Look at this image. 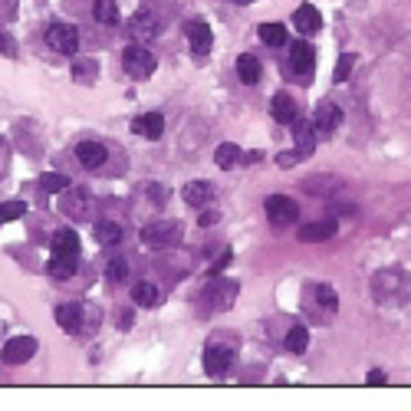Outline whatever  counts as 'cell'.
I'll return each instance as SVG.
<instances>
[{
  "mask_svg": "<svg viewBox=\"0 0 411 411\" xmlns=\"http://www.w3.org/2000/svg\"><path fill=\"white\" fill-rule=\"evenodd\" d=\"M26 214V201L20 197H10V201H0V224H10L17 221V217Z\"/></svg>",
  "mask_w": 411,
  "mask_h": 411,
  "instance_id": "cell-34",
  "label": "cell"
},
{
  "mask_svg": "<svg viewBox=\"0 0 411 411\" xmlns=\"http://www.w3.org/2000/svg\"><path fill=\"white\" fill-rule=\"evenodd\" d=\"M234 293H237V283L217 280V283H211V290H207L204 296H207V303H211V309H231Z\"/></svg>",
  "mask_w": 411,
  "mask_h": 411,
  "instance_id": "cell-19",
  "label": "cell"
},
{
  "mask_svg": "<svg viewBox=\"0 0 411 411\" xmlns=\"http://www.w3.org/2000/svg\"><path fill=\"white\" fill-rule=\"evenodd\" d=\"M368 385H385V372H382V368H372V372H368Z\"/></svg>",
  "mask_w": 411,
  "mask_h": 411,
  "instance_id": "cell-43",
  "label": "cell"
},
{
  "mask_svg": "<svg viewBox=\"0 0 411 411\" xmlns=\"http://www.w3.org/2000/svg\"><path fill=\"white\" fill-rule=\"evenodd\" d=\"M40 188L50 191V194H63V191L69 188V178L66 175H56V172H46V175H40Z\"/></svg>",
  "mask_w": 411,
  "mask_h": 411,
  "instance_id": "cell-35",
  "label": "cell"
},
{
  "mask_svg": "<svg viewBox=\"0 0 411 411\" xmlns=\"http://www.w3.org/2000/svg\"><path fill=\"white\" fill-rule=\"evenodd\" d=\"M231 4H254V0H231Z\"/></svg>",
  "mask_w": 411,
  "mask_h": 411,
  "instance_id": "cell-45",
  "label": "cell"
},
{
  "mask_svg": "<svg viewBox=\"0 0 411 411\" xmlns=\"http://www.w3.org/2000/svg\"><path fill=\"white\" fill-rule=\"evenodd\" d=\"M132 132H142L145 138H162L165 132V119H162V112H148V115H142V119L132 122Z\"/></svg>",
  "mask_w": 411,
  "mask_h": 411,
  "instance_id": "cell-23",
  "label": "cell"
},
{
  "mask_svg": "<svg viewBox=\"0 0 411 411\" xmlns=\"http://www.w3.org/2000/svg\"><path fill=\"white\" fill-rule=\"evenodd\" d=\"M303 158V152H296V148H293V152H280L276 155V165H280V168H296V162H300Z\"/></svg>",
  "mask_w": 411,
  "mask_h": 411,
  "instance_id": "cell-39",
  "label": "cell"
},
{
  "mask_svg": "<svg viewBox=\"0 0 411 411\" xmlns=\"http://www.w3.org/2000/svg\"><path fill=\"white\" fill-rule=\"evenodd\" d=\"M290 66L300 79H309L313 69H316V46L306 43V40H296V43L290 46Z\"/></svg>",
  "mask_w": 411,
  "mask_h": 411,
  "instance_id": "cell-9",
  "label": "cell"
},
{
  "mask_svg": "<svg viewBox=\"0 0 411 411\" xmlns=\"http://www.w3.org/2000/svg\"><path fill=\"white\" fill-rule=\"evenodd\" d=\"M293 142H296V152L313 155L316 152V125L296 115V122H293Z\"/></svg>",
  "mask_w": 411,
  "mask_h": 411,
  "instance_id": "cell-18",
  "label": "cell"
},
{
  "mask_svg": "<svg viewBox=\"0 0 411 411\" xmlns=\"http://www.w3.org/2000/svg\"><path fill=\"white\" fill-rule=\"evenodd\" d=\"M122 234H125V227H122L119 221H99L95 224V240L103 244V247H112V244H122Z\"/></svg>",
  "mask_w": 411,
  "mask_h": 411,
  "instance_id": "cell-26",
  "label": "cell"
},
{
  "mask_svg": "<svg viewBox=\"0 0 411 411\" xmlns=\"http://www.w3.org/2000/svg\"><path fill=\"white\" fill-rule=\"evenodd\" d=\"M93 20L95 24H115V20H119L115 0H95L93 4Z\"/></svg>",
  "mask_w": 411,
  "mask_h": 411,
  "instance_id": "cell-33",
  "label": "cell"
},
{
  "mask_svg": "<svg viewBox=\"0 0 411 411\" xmlns=\"http://www.w3.org/2000/svg\"><path fill=\"white\" fill-rule=\"evenodd\" d=\"M181 237V224L178 221H152L142 227V244L152 250H165V247H175Z\"/></svg>",
  "mask_w": 411,
  "mask_h": 411,
  "instance_id": "cell-3",
  "label": "cell"
},
{
  "mask_svg": "<svg viewBox=\"0 0 411 411\" xmlns=\"http://www.w3.org/2000/svg\"><path fill=\"white\" fill-rule=\"evenodd\" d=\"M158 30H162V24L152 10H138L129 20V36H135V40H152V36H158Z\"/></svg>",
  "mask_w": 411,
  "mask_h": 411,
  "instance_id": "cell-15",
  "label": "cell"
},
{
  "mask_svg": "<svg viewBox=\"0 0 411 411\" xmlns=\"http://www.w3.org/2000/svg\"><path fill=\"white\" fill-rule=\"evenodd\" d=\"M50 250L53 254H66V257H79V234L69 231V227H60L50 237Z\"/></svg>",
  "mask_w": 411,
  "mask_h": 411,
  "instance_id": "cell-20",
  "label": "cell"
},
{
  "mask_svg": "<svg viewBox=\"0 0 411 411\" xmlns=\"http://www.w3.org/2000/svg\"><path fill=\"white\" fill-rule=\"evenodd\" d=\"M339 122H343V109L335 103H319L316 105V119H313V125H316L319 135H333L335 129H339Z\"/></svg>",
  "mask_w": 411,
  "mask_h": 411,
  "instance_id": "cell-14",
  "label": "cell"
},
{
  "mask_svg": "<svg viewBox=\"0 0 411 411\" xmlns=\"http://www.w3.org/2000/svg\"><path fill=\"white\" fill-rule=\"evenodd\" d=\"M119 329H122V333L132 329V313H119Z\"/></svg>",
  "mask_w": 411,
  "mask_h": 411,
  "instance_id": "cell-44",
  "label": "cell"
},
{
  "mask_svg": "<svg viewBox=\"0 0 411 411\" xmlns=\"http://www.w3.org/2000/svg\"><path fill=\"white\" fill-rule=\"evenodd\" d=\"M46 43L56 53H63V56H73V53L79 50V30L69 24H53L50 30H46Z\"/></svg>",
  "mask_w": 411,
  "mask_h": 411,
  "instance_id": "cell-8",
  "label": "cell"
},
{
  "mask_svg": "<svg viewBox=\"0 0 411 411\" xmlns=\"http://www.w3.org/2000/svg\"><path fill=\"white\" fill-rule=\"evenodd\" d=\"M17 53H20V50H17V40L0 30V56H7V60H17Z\"/></svg>",
  "mask_w": 411,
  "mask_h": 411,
  "instance_id": "cell-38",
  "label": "cell"
},
{
  "mask_svg": "<svg viewBox=\"0 0 411 411\" xmlns=\"http://www.w3.org/2000/svg\"><path fill=\"white\" fill-rule=\"evenodd\" d=\"M240 158H244V155H240V148L234 145V142H224V145H217V152H214V165L224 168V172H227V168H237Z\"/></svg>",
  "mask_w": 411,
  "mask_h": 411,
  "instance_id": "cell-28",
  "label": "cell"
},
{
  "mask_svg": "<svg viewBox=\"0 0 411 411\" xmlns=\"http://www.w3.org/2000/svg\"><path fill=\"white\" fill-rule=\"evenodd\" d=\"M148 194H152V201H155V204H158V207H165V201H168V194H165V188H162V184H148Z\"/></svg>",
  "mask_w": 411,
  "mask_h": 411,
  "instance_id": "cell-40",
  "label": "cell"
},
{
  "mask_svg": "<svg viewBox=\"0 0 411 411\" xmlns=\"http://www.w3.org/2000/svg\"><path fill=\"white\" fill-rule=\"evenodd\" d=\"M122 66H125V73H129L132 79H148L155 73V56L148 53V46H138V43H132L129 50L122 53Z\"/></svg>",
  "mask_w": 411,
  "mask_h": 411,
  "instance_id": "cell-4",
  "label": "cell"
},
{
  "mask_svg": "<svg viewBox=\"0 0 411 411\" xmlns=\"http://www.w3.org/2000/svg\"><path fill=\"white\" fill-rule=\"evenodd\" d=\"M335 231H339V224H335V217H323V221L303 224V227H300V240H303V244H316V240H329V237H335Z\"/></svg>",
  "mask_w": 411,
  "mask_h": 411,
  "instance_id": "cell-16",
  "label": "cell"
},
{
  "mask_svg": "<svg viewBox=\"0 0 411 411\" xmlns=\"http://www.w3.org/2000/svg\"><path fill=\"white\" fill-rule=\"evenodd\" d=\"M60 211L73 221H89L93 214V197H89L86 188H66L63 191V201H60Z\"/></svg>",
  "mask_w": 411,
  "mask_h": 411,
  "instance_id": "cell-7",
  "label": "cell"
},
{
  "mask_svg": "<svg viewBox=\"0 0 411 411\" xmlns=\"http://www.w3.org/2000/svg\"><path fill=\"white\" fill-rule=\"evenodd\" d=\"M293 24H296L300 33H319V30H323V17H319V10L313 7V4H303V7L293 14Z\"/></svg>",
  "mask_w": 411,
  "mask_h": 411,
  "instance_id": "cell-22",
  "label": "cell"
},
{
  "mask_svg": "<svg viewBox=\"0 0 411 411\" xmlns=\"http://www.w3.org/2000/svg\"><path fill=\"white\" fill-rule=\"evenodd\" d=\"M306 296H309V306L319 309V316H329V313L339 309V296H335V290L329 283H313L306 290Z\"/></svg>",
  "mask_w": 411,
  "mask_h": 411,
  "instance_id": "cell-12",
  "label": "cell"
},
{
  "mask_svg": "<svg viewBox=\"0 0 411 411\" xmlns=\"http://www.w3.org/2000/svg\"><path fill=\"white\" fill-rule=\"evenodd\" d=\"M270 115H274L280 125H293L296 122V103H293L286 93H276L270 99Z\"/></svg>",
  "mask_w": 411,
  "mask_h": 411,
  "instance_id": "cell-21",
  "label": "cell"
},
{
  "mask_svg": "<svg viewBox=\"0 0 411 411\" xmlns=\"http://www.w3.org/2000/svg\"><path fill=\"white\" fill-rule=\"evenodd\" d=\"M335 188H343L339 178H306L303 181V191H309V194H335Z\"/></svg>",
  "mask_w": 411,
  "mask_h": 411,
  "instance_id": "cell-31",
  "label": "cell"
},
{
  "mask_svg": "<svg viewBox=\"0 0 411 411\" xmlns=\"http://www.w3.org/2000/svg\"><path fill=\"white\" fill-rule=\"evenodd\" d=\"M264 211L270 217V224H276V227H286V224H293L300 217V204L286 194H270L264 201Z\"/></svg>",
  "mask_w": 411,
  "mask_h": 411,
  "instance_id": "cell-6",
  "label": "cell"
},
{
  "mask_svg": "<svg viewBox=\"0 0 411 411\" xmlns=\"http://www.w3.org/2000/svg\"><path fill=\"white\" fill-rule=\"evenodd\" d=\"M260 73H264V69H260V60H257V56H250V53H244V56L237 60V76H240V83H247V86H254V83L260 79Z\"/></svg>",
  "mask_w": 411,
  "mask_h": 411,
  "instance_id": "cell-27",
  "label": "cell"
},
{
  "mask_svg": "<svg viewBox=\"0 0 411 411\" xmlns=\"http://www.w3.org/2000/svg\"><path fill=\"white\" fill-rule=\"evenodd\" d=\"M257 33H260V40H264L266 46H283L286 43V26L283 24H260Z\"/></svg>",
  "mask_w": 411,
  "mask_h": 411,
  "instance_id": "cell-30",
  "label": "cell"
},
{
  "mask_svg": "<svg viewBox=\"0 0 411 411\" xmlns=\"http://www.w3.org/2000/svg\"><path fill=\"white\" fill-rule=\"evenodd\" d=\"M36 349H40V343L33 335H14V339L4 343L0 359H4V365H24V362H30L36 355Z\"/></svg>",
  "mask_w": 411,
  "mask_h": 411,
  "instance_id": "cell-5",
  "label": "cell"
},
{
  "mask_svg": "<svg viewBox=\"0 0 411 411\" xmlns=\"http://www.w3.org/2000/svg\"><path fill=\"white\" fill-rule=\"evenodd\" d=\"M76 158H79L83 168L95 172V168H103V165H105V145H103V142H93V138H89V142H79Z\"/></svg>",
  "mask_w": 411,
  "mask_h": 411,
  "instance_id": "cell-17",
  "label": "cell"
},
{
  "mask_svg": "<svg viewBox=\"0 0 411 411\" xmlns=\"http://www.w3.org/2000/svg\"><path fill=\"white\" fill-rule=\"evenodd\" d=\"M227 264H231V250H224V254H221V257H217L214 260V264H211V270H207V274H224V266H227Z\"/></svg>",
  "mask_w": 411,
  "mask_h": 411,
  "instance_id": "cell-41",
  "label": "cell"
},
{
  "mask_svg": "<svg viewBox=\"0 0 411 411\" xmlns=\"http://www.w3.org/2000/svg\"><path fill=\"white\" fill-rule=\"evenodd\" d=\"M99 319H103V313L89 306V303H63V306H56V326L69 335H89L93 329H99Z\"/></svg>",
  "mask_w": 411,
  "mask_h": 411,
  "instance_id": "cell-1",
  "label": "cell"
},
{
  "mask_svg": "<svg viewBox=\"0 0 411 411\" xmlns=\"http://www.w3.org/2000/svg\"><path fill=\"white\" fill-rule=\"evenodd\" d=\"M95 76H99V63L95 60H89V56L73 60V79H76L79 86H93Z\"/></svg>",
  "mask_w": 411,
  "mask_h": 411,
  "instance_id": "cell-24",
  "label": "cell"
},
{
  "mask_svg": "<svg viewBox=\"0 0 411 411\" xmlns=\"http://www.w3.org/2000/svg\"><path fill=\"white\" fill-rule=\"evenodd\" d=\"M181 197H184V204L201 211V207H207L214 201V184H211V181H188V184L181 188Z\"/></svg>",
  "mask_w": 411,
  "mask_h": 411,
  "instance_id": "cell-13",
  "label": "cell"
},
{
  "mask_svg": "<svg viewBox=\"0 0 411 411\" xmlns=\"http://www.w3.org/2000/svg\"><path fill=\"white\" fill-rule=\"evenodd\" d=\"M105 274H109V280L112 283H122V280H129V260L125 257H115V260H109V270H105Z\"/></svg>",
  "mask_w": 411,
  "mask_h": 411,
  "instance_id": "cell-36",
  "label": "cell"
},
{
  "mask_svg": "<svg viewBox=\"0 0 411 411\" xmlns=\"http://www.w3.org/2000/svg\"><path fill=\"white\" fill-rule=\"evenodd\" d=\"M352 66H355V53H343V56H339V66H335V73H333L335 83H345L349 73H352Z\"/></svg>",
  "mask_w": 411,
  "mask_h": 411,
  "instance_id": "cell-37",
  "label": "cell"
},
{
  "mask_svg": "<svg viewBox=\"0 0 411 411\" xmlns=\"http://www.w3.org/2000/svg\"><path fill=\"white\" fill-rule=\"evenodd\" d=\"M309 345V333H306V326H293L290 333H286V349L293 352V355H303Z\"/></svg>",
  "mask_w": 411,
  "mask_h": 411,
  "instance_id": "cell-32",
  "label": "cell"
},
{
  "mask_svg": "<svg viewBox=\"0 0 411 411\" xmlns=\"http://www.w3.org/2000/svg\"><path fill=\"white\" fill-rule=\"evenodd\" d=\"M234 365V349L231 345H217V339H211L204 349V372L207 375H224Z\"/></svg>",
  "mask_w": 411,
  "mask_h": 411,
  "instance_id": "cell-10",
  "label": "cell"
},
{
  "mask_svg": "<svg viewBox=\"0 0 411 411\" xmlns=\"http://www.w3.org/2000/svg\"><path fill=\"white\" fill-rule=\"evenodd\" d=\"M184 33H188L191 53H194L197 60L211 53V46H214V33H211V26H207L204 20H188V24H184Z\"/></svg>",
  "mask_w": 411,
  "mask_h": 411,
  "instance_id": "cell-11",
  "label": "cell"
},
{
  "mask_svg": "<svg viewBox=\"0 0 411 411\" xmlns=\"http://www.w3.org/2000/svg\"><path fill=\"white\" fill-rule=\"evenodd\" d=\"M132 300H135V306H145V309L155 306V303H158V286L148 280L135 283V286H132Z\"/></svg>",
  "mask_w": 411,
  "mask_h": 411,
  "instance_id": "cell-29",
  "label": "cell"
},
{
  "mask_svg": "<svg viewBox=\"0 0 411 411\" xmlns=\"http://www.w3.org/2000/svg\"><path fill=\"white\" fill-rule=\"evenodd\" d=\"M197 221L204 224V227H214V224H217V221H221V214H217V211H204V214L197 217Z\"/></svg>",
  "mask_w": 411,
  "mask_h": 411,
  "instance_id": "cell-42",
  "label": "cell"
},
{
  "mask_svg": "<svg viewBox=\"0 0 411 411\" xmlns=\"http://www.w3.org/2000/svg\"><path fill=\"white\" fill-rule=\"evenodd\" d=\"M46 274L53 280H69V276L76 274V257H66V254H53L50 264H46Z\"/></svg>",
  "mask_w": 411,
  "mask_h": 411,
  "instance_id": "cell-25",
  "label": "cell"
},
{
  "mask_svg": "<svg viewBox=\"0 0 411 411\" xmlns=\"http://www.w3.org/2000/svg\"><path fill=\"white\" fill-rule=\"evenodd\" d=\"M405 286H408V280H405L402 266H385V270H378L372 276V296L378 303H392L398 296H405Z\"/></svg>",
  "mask_w": 411,
  "mask_h": 411,
  "instance_id": "cell-2",
  "label": "cell"
}]
</instances>
